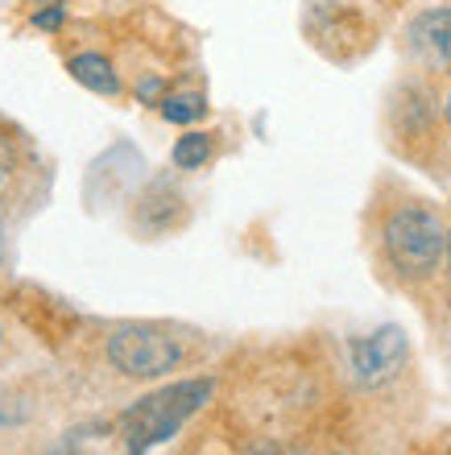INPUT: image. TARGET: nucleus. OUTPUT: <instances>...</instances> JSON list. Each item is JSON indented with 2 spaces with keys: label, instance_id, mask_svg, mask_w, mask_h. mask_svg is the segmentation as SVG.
I'll list each match as a JSON object with an SVG mask.
<instances>
[{
  "label": "nucleus",
  "instance_id": "obj_1",
  "mask_svg": "<svg viewBox=\"0 0 451 455\" xmlns=\"http://www.w3.org/2000/svg\"><path fill=\"white\" fill-rule=\"evenodd\" d=\"M207 397H212V381H207V377H190V381H174V385L154 389V394H145L141 402L129 406L125 419H120L129 455H145L149 447L174 439V435L187 427V419H195L203 410Z\"/></svg>",
  "mask_w": 451,
  "mask_h": 455
},
{
  "label": "nucleus",
  "instance_id": "obj_2",
  "mask_svg": "<svg viewBox=\"0 0 451 455\" xmlns=\"http://www.w3.org/2000/svg\"><path fill=\"white\" fill-rule=\"evenodd\" d=\"M381 249L385 261L410 282H423L443 265L447 257V228L431 207H398L390 212L385 228H381Z\"/></svg>",
  "mask_w": 451,
  "mask_h": 455
},
{
  "label": "nucleus",
  "instance_id": "obj_3",
  "mask_svg": "<svg viewBox=\"0 0 451 455\" xmlns=\"http://www.w3.org/2000/svg\"><path fill=\"white\" fill-rule=\"evenodd\" d=\"M108 360H112V369L133 377V381H157L182 364V344L166 336L162 327L125 323L108 336Z\"/></svg>",
  "mask_w": 451,
  "mask_h": 455
},
{
  "label": "nucleus",
  "instance_id": "obj_4",
  "mask_svg": "<svg viewBox=\"0 0 451 455\" xmlns=\"http://www.w3.org/2000/svg\"><path fill=\"white\" fill-rule=\"evenodd\" d=\"M406 356H410V344H406V331L398 323H385V327H377V331H368V336L348 344L352 372H357V381L368 385V389L393 381V377L406 369Z\"/></svg>",
  "mask_w": 451,
  "mask_h": 455
},
{
  "label": "nucleus",
  "instance_id": "obj_5",
  "mask_svg": "<svg viewBox=\"0 0 451 455\" xmlns=\"http://www.w3.org/2000/svg\"><path fill=\"white\" fill-rule=\"evenodd\" d=\"M406 46L431 71H451V4L418 12L406 29Z\"/></svg>",
  "mask_w": 451,
  "mask_h": 455
},
{
  "label": "nucleus",
  "instance_id": "obj_6",
  "mask_svg": "<svg viewBox=\"0 0 451 455\" xmlns=\"http://www.w3.org/2000/svg\"><path fill=\"white\" fill-rule=\"evenodd\" d=\"M67 71H71L75 84H84L95 96H120V79L104 54H75V59L67 62Z\"/></svg>",
  "mask_w": 451,
  "mask_h": 455
},
{
  "label": "nucleus",
  "instance_id": "obj_7",
  "mask_svg": "<svg viewBox=\"0 0 451 455\" xmlns=\"http://www.w3.org/2000/svg\"><path fill=\"white\" fill-rule=\"evenodd\" d=\"M174 166L179 170H199L212 157V132H182L174 141Z\"/></svg>",
  "mask_w": 451,
  "mask_h": 455
},
{
  "label": "nucleus",
  "instance_id": "obj_8",
  "mask_svg": "<svg viewBox=\"0 0 451 455\" xmlns=\"http://www.w3.org/2000/svg\"><path fill=\"white\" fill-rule=\"evenodd\" d=\"M17 182H21V157H17L9 137H0V207L17 195Z\"/></svg>",
  "mask_w": 451,
  "mask_h": 455
},
{
  "label": "nucleus",
  "instance_id": "obj_9",
  "mask_svg": "<svg viewBox=\"0 0 451 455\" xmlns=\"http://www.w3.org/2000/svg\"><path fill=\"white\" fill-rule=\"evenodd\" d=\"M203 112H207L203 96H166L162 100V116H166L170 124H195Z\"/></svg>",
  "mask_w": 451,
  "mask_h": 455
},
{
  "label": "nucleus",
  "instance_id": "obj_10",
  "mask_svg": "<svg viewBox=\"0 0 451 455\" xmlns=\"http://www.w3.org/2000/svg\"><path fill=\"white\" fill-rule=\"evenodd\" d=\"M34 25H37V29H59V25H62V4H50V9L34 12Z\"/></svg>",
  "mask_w": 451,
  "mask_h": 455
},
{
  "label": "nucleus",
  "instance_id": "obj_11",
  "mask_svg": "<svg viewBox=\"0 0 451 455\" xmlns=\"http://www.w3.org/2000/svg\"><path fill=\"white\" fill-rule=\"evenodd\" d=\"M245 455H310V451H298V447H282V443H257V447H249Z\"/></svg>",
  "mask_w": 451,
  "mask_h": 455
},
{
  "label": "nucleus",
  "instance_id": "obj_12",
  "mask_svg": "<svg viewBox=\"0 0 451 455\" xmlns=\"http://www.w3.org/2000/svg\"><path fill=\"white\" fill-rule=\"evenodd\" d=\"M443 116H447V124H451V96L443 100Z\"/></svg>",
  "mask_w": 451,
  "mask_h": 455
},
{
  "label": "nucleus",
  "instance_id": "obj_13",
  "mask_svg": "<svg viewBox=\"0 0 451 455\" xmlns=\"http://www.w3.org/2000/svg\"><path fill=\"white\" fill-rule=\"evenodd\" d=\"M0 265H4V228H0Z\"/></svg>",
  "mask_w": 451,
  "mask_h": 455
},
{
  "label": "nucleus",
  "instance_id": "obj_14",
  "mask_svg": "<svg viewBox=\"0 0 451 455\" xmlns=\"http://www.w3.org/2000/svg\"><path fill=\"white\" fill-rule=\"evenodd\" d=\"M447 261H451V228H447Z\"/></svg>",
  "mask_w": 451,
  "mask_h": 455
},
{
  "label": "nucleus",
  "instance_id": "obj_15",
  "mask_svg": "<svg viewBox=\"0 0 451 455\" xmlns=\"http://www.w3.org/2000/svg\"><path fill=\"white\" fill-rule=\"evenodd\" d=\"M0 344H4V331H0Z\"/></svg>",
  "mask_w": 451,
  "mask_h": 455
}]
</instances>
